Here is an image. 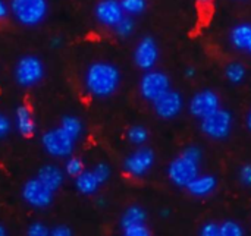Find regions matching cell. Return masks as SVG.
Masks as SVG:
<instances>
[{
	"instance_id": "obj_14",
	"label": "cell",
	"mask_w": 251,
	"mask_h": 236,
	"mask_svg": "<svg viewBox=\"0 0 251 236\" xmlns=\"http://www.w3.org/2000/svg\"><path fill=\"white\" fill-rule=\"evenodd\" d=\"M35 178L40 179L49 189L56 192L65 182V170H62L56 165H44L38 169Z\"/></svg>"
},
{
	"instance_id": "obj_8",
	"label": "cell",
	"mask_w": 251,
	"mask_h": 236,
	"mask_svg": "<svg viewBox=\"0 0 251 236\" xmlns=\"http://www.w3.org/2000/svg\"><path fill=\"white\" fill-rule=\"evenodd\" d=\"M156 160V154L150 147L140 145L135 151H132L129 156L124 160V170L132 178H143L150 172Z\"/></svg>"
},
{
	"instance_id": "obj_22",
	"label": "cell",
	"mask_w": 251,
	"mask_h": 236,
	"mask_svg": "<svg viewBox=\"0 0 251 236\" xmlns=\"http://www.w3.org/2000/svg\"><path fill=\"white\" fill-rule=\"evenodd\" d=\"M112 29H113V32H115L116 37H119V38H128L135 31V21H134L132 16L125 15Z\"/></svg>"
},
{
	"instance_id": "obj_21",
	"label": "cell",
	"mask_w": 251,
	"mask_h": 236,
	"mask_svg": "<svg viewBox=\"0 0 251 236\" xmlns=\"http://www.w3.org/2000/svg\"><path fill=\"white\" fill-rule=\"evenodd\" d=\"M246 75H247L246 66L240 62L228 63L225 68V78L228 79L229 84H234V85L241 84L246 79Z\"/></svg>"
},
{
	"instance_id": "obj_10",
	"label": "cell",
	"mask_w": 251,
	"mask_h": 236,
	"mask_svg": "<svg viewBox=\"0 0 251 236\" xmlns=\"http://www.w3.org/2000/svg\"><path fill=\"white\" fill-rule=\"evenodd\" d=\"M134 63L141 71H150L159 60V46L151 35L143 37L134 50Z\"/></svg>"
},
{
	"instance_id": "obj_42",
	"label": "cell",
	"mask_w": 251,
	"mask_h": 236,
	"mask_svg": "<svg viewBox=\"0 0 251 236\" xmlns=\"http://www.w3.org/2000/svg\"><path fill=\"white\" fill-rule=\"evenodd\" d=\"M247 53H249V54H251V43H250V47H249V50H247Z\"/></svg>"
},
{
	"instance_id": "obj_18",
	"label": "cell",
	"mask_w": 251,
	"mask_h": 236,
	"mask_svg": "<svg viewBox=\"0 0 251 236\" xmlns=\"http://www.w3.org/2000/svg\"><path fill=\"white\" fill-rule=\"evenodd\" d=\"M101 185L96 179L93 170H82L78 176H75V188L82 195H96Z\"/></svg>"
},
{
	"instance_id": "obj_11",
	"label": "cell",
	"mask_w": 251,
	"mask_h": 236,
	"mask_svg": "<svg viewBox=\"0 0 251 236\" xmlns=\"http://www.w3.org/2000/svg\"><path fill=\"white\" fill-rule=\"evenodd\" d=\"M151 104H153L156 115L160 119L171 120V119H175L182 112L184 98H182L181 93L169 88L165 94H162L159 98H156Z\"/></svg>"
},
{
	"instance_id": "obj_20",
	"label": "cell",
	"mask_w": 251,
	"mask_h": 236,
	"mask_svg": "<svg viewBox=\"0 0 251 236\" xmlns=\"http://www.w3.org/2000/svg\"><path fill=\"white\" fill-rule=\"evenodd\" d=\"M71 138H74L75 141H78L81 138V135L84 134V123L79 118L74 116V115H66L60 119V125H59Z\"/></svg>"
},
{
	"instance_id": "obj_34",
	"label": "cell",
	"mask_w": 251,
	"mask_h": 236,
	"mask_svg": "<svg viewBox=\"0 0 251 236\" xmlns=\"http://www.w3.org/2000/svg\"><path fill=\"white\" fill-rule=\"evenodd\" d=\"M72 229L68 225H59L54 226L53 229H50V235L51 236H72Z\"/></svg>"
},
{
	"instance_id": "obj_43",
	"label": "cell",
	"mask_w": 251,
	"mask_h": 236,
	"mask_svg": "<svg viewBox=\"0 0 251 236\" xmlns=\"http://www.w3.org/2000/svg\"><path fill=\"white\" fill-rule=\"evenodd\" d=\"M199 1H203V3H206V1H209V0H199Z\"/></svg>"
},
{
	"instance_id": "obj_30",
	"label": "cell",
	"mask_w": 251,
	"mask_h": 236,
	"mask_svg": "<svg viewBox=\"0 0 251 236\" xmlns=\"http://www.w3.org/2000/svg\"><path fill=\"white\" fill-rule=\"evenodd\" d=\"M181 154H182L184 157H187V159L196 162V163H200L201 159H203V151H201V148L197 147V145H188V147H185V148L182 150Z\"/></svg>"
},
{
	"instance_id": "obj_39",
	"label": "cell",
	"mask_w": 251,
	"mask_h": 236,
	"mask_svg": "<svg viewBox=\"0 0 251 236\" xmlns=\"http://www.w3.org/2000/svg\"><path fill=\"white\" fill-rule=\"evenodd\" d=\"M160 216H162L163 219L169 217V216H171V210H169V209H163V210L160 212Z\"/></svg>"
},
{
	"instance_id": "obj_2",
	"label": "cell",
	"mask_w": 251,
	"mask_h": 236,
	"mask_svg": "<svg viewBox=\"0 0 251 236\" xmlns=\"http://www.w3.org/2000/svg\"><path fill=\"white\" fill-rule=\"evenodd\" d=\"M9 7L15 21L26 28L43 24L49 15V0H10Z\"/></svg>"
},
{
	"instance_id": "obj_40",
	"label": "cell",
	"mask_w": 251,
	"mask_h": 236,
	"mask_svg": "<svg viewBox=\"0 0 251 236\" xmlns=\"http://www.w3.org/2000/svg\"><path fill=\"white\" fill-rule=\"evenodd\" d=\"M246 123H247V128H249V131H250V132H251V110H250V112H249V115H247Z\"/></svg>"
},
{
	"instance_id": "obj_41",
	"label": "cell",
	"mask_w": 251,
	"mask_h": 236,
	"mask_svg": "<svg viewBox=\"0 0 251 236\" xmlns=\"http://www.w3.org/2000/svg\"><path fill=\"white\" fill-rule=\"evenodd\" d=\"M6 235V228L3 225H0V236Z\"/></svg>"
},
{
	"instance_id": "obj_25",
	"label": "cell",
	"mask_w": 251,
	"mask_h": 236,
	"mask_svg": "<svg viewBox=\"0 0 251 236\" xmlns=\"http://www.w3.org/2000/svg\"><path fill=\"white\" fill-rule=\"evenodd\" d=\"M65 175L71 176V178H75L78 176L82 170H84V163L79 157H74V156H69L65 162Z\"/></svg>"
},
{
	"instance_id": "obj_37",
	"label": "cell",
	"mask_w": 251,
	"mask_h": 236,
	"mask_svg": "<svg viewBox=\"0 0 251 236\" xmlns=\"http://www.w3.org/2000/svg\"><path fill=\"white\" fill-rule=\"evenodd\" d=\"M194 76H196V68L187 66L185 68V78H194Z\"/></svg>"
},
{
	"instance_id": "obj_6",
	"label": "cell",
	"mask_w": 251,
	"mask_h": 236,
	"mask_svg": "<svg viewBox=\"0 0 251 236\" xmlns=\"http://www.w3.org/2000/svg\"><path fill=\"white\" fill-rule=\"evenodd\" d=\"M21 197L26 206L35 210H46L51 206L54 192L49 189L40 179H28L21 189Z\"/></svg>"
},
{
	"instance_id": "obj_9",
	"label": "cell",
	"mask_w": 251,
	"mask_h": 236,
	"mask_svg": "<svg viewBox=\"0 0 251 236\" xmlns=\"http://www.w3.org/2000/svg\"><path fill=\"white\" fill-rule=\"evenodd\" d=\"M199 165L200 163H196L179 154L169 163L168 178L174 185L179 188H185L199 175Z\"/></svg>"
},
{
	"instance_id": "obj_27",
	"label": "cell",
	"mask_w": 251,
	"mask_h": 236,
	"mask_svg": "<svg viewBox=\"0 0 251 236\" xmlns=\"http://www.w3.org/2000/svg\"><path fill=\"white\" fill-rule=\"evenodd\" d=\"M244 229L234 220H226L221 225V236H243Z\"/></svg>"
},
{
	"instance_id": "obj_3",
	"label": "cell",
	"mask_w": 251,
	"mask_h": 236,
	"mask_svg": "<svg viewBox=\"0 0 251 236\" xmlns=\"http://www.w3.org/2000/svg\"><path fill=\"white\" fill-rule=\"evenodd\" d=\"M46 76L44 62L35 54L22 56L13 69V78L16 84L22 88H32L38 85Z\"/></svg>"
},
{
	"instance_id": "obj_23",
	"label": "cell",
	"mask_w": 251,
	"mask_h": 236,
	"mask_svg": "<svg viewBox=\"0 0 251 236\" xmlns=\"http://www.w3.org/2000/svg\"><path fill=\"white\" fill-rule=\"evenodd\" d=\"M126 138L131 144L134 145H144L149 140V131L146 126L143 125H132L128 131H126Z\"/></svg>"
},
{
	"instance_id": "obj_5",
	"label": "cell",
	"mask_w": 251,
	"mask_h": 236,
	"mask_svg": "<svg viewBox=\"0 0 251 236\" xmlns=\"http://www.w3.org/2000/svg\"><path fill=\"white\" fill-rule=\"evenodd\" d=\"M234 125L232 113L225 109H218L206 118L200 119L201 132L212 140H225L231 135Z\"/></svg>"
},
{
	"instance_id": "obj_4",
	"label": "cell",
	"mask_w": 251,
	"mask_h": 236,
	"mask_svg": "<svg viewBox=\"0 0 251 236\" xmlns=\"http://www.w3.org/2000/svg\"><path fill=\"white\" fill-rule=\"evenodd\" d=\"M75 140L71 138L60 126H54L41 135L43 150L54 159H68L74 154Z\"/></svg>"
},
{
	"instance_id": "obj_36",
	"label": "cell",
	"mask_w": 251,
	"mask_h": 236,
	"mask_svg": "<svg viewBox=\"0 0 251 236\" xmlns=\"http://www.w3.org/2000/svg\"><path fill=\"white\" fill-rule=\"evenodd\" d=\"M62 43H63V40L59 35H56V37H53L50 40V47L51 48H59V47H62Z\"/></svg>"
},
{
	"instance_id": "obj_32",
	"label": "cell",
	"mask_w": 251,
	"mask_h": 236,
	"mask_svg": "<svg viewBox=\"0 0 251 236\" xmlns=\"http://www.w3.org/2000/svg\"><path fill=\"white\" fill-rule=\"evenodd\" d=\"M200 235L201 236H221V225L215 223V222H209L206 225L201 226L200 229Z\"/></svg>"
},
{
	"instance_id": "obj_16",
	"label": "cell",
	"mask_w": 251,
	"mask_h": 236,
	"mask_svg": "<svg viewBox=\"0 0 251 236\" xmlns=\"http://www.w3.org/2000/svg\"><path fill=\"white\" fill-rule=\"evenodd\" d=\"M15 128L25 138H29L35 134V122L32 119L31 110L26 106H18L16 107V110H15Z\"/></svg>"
},
{
	"instance_id": "obj_1",
	"label": "cell",
	"mask_w": 251,
	"mask_h": 236,
	"mask_svg": "<svg viewBox=\"0 0 251 236\" xmlns=\"http://www.w3.org/2000/svg\"><path fill=\"white\" fill-rule=\"evenodd\" d=\"M122 75L110 62H93L84 72V88L94 98H109L121 87Z\"/></svg>"
},
{
	"instance_id": "obj_13",
	"label": "cell",
	"mask_w": 251,
	"mask_h": 236,
	"mask_svg": "<svg viewBox=\"0 0 251 236\" xmlns=\"http://www.w3.org/2000/svg\"><path fill=\"white\" fill-rule=\"evenodd\" d=\"M124 16L125 12L119 0H100L94 6V18L103 26L113 28Z\"/></svg>"
},
{
	"instance_id": "obj_26",
	"label": "cell",
	"mask_w": 251,
	"mask_h": 236,
	"mask_svg": "<svg viewBox=\"0 0 251 236\" xmlns=\"http://www.w3.org/2000/svg\"><path fill=\"white\" fill-rule=\"evenodd\" d=\"M93 173H94L96 179L99 181V184L103 185V184H106V182L110 179V176H112V169H110V166H109L107 163L100 162V163H97V165L94 166Z\"/></svg>"
},
{
	"instance_id": "obj_17",
	"label": "cell",
	"mask_w": 251,
	"mask_h": 236,
	"mask_svg": "<svg viewBox=\"0 0 251 236\" xmlns=\"http://www.w3.org/2000/svg\"><path fill=\"white\" fill-rule=\"evenodd\" d=\"M229 41L232 47H235L240 51L247 53L251 43V24H238L235 25L229 32Z\"/></svg>"
},
{
	"instance_id": "obj_24",
	"label": "cell",
	"mask_w": 251,
	"mask_h": 236,
	"mask_svg": "<svg viewBox=\"0 0 251 236\" xmlns=\"http://www.w3.org/2000/svg\"><path fill=\"white\" fill-rule=\"evenodd\" d=\"M125 15L137 16L147 9V0H119Z\"/></svg>"
},
{
	"instance_id": "obj_15",
	"label": "cell",
	"mask_w": 251,
	"mask_h": 236,
	"mask_svg": "<svg viewBox=\"0 0 251 236\" xmlns=\"http://www.w3.org/2000/svg\"><path fill=\"white\" fill-rule=\"evenodd\" d=\"M218 188V179L213 175H197L185 189L194 197H207Z\"/></svg>"
},
{
	"instance_id": "obj_31",
	"label": "cell",
	"mask_w": 251,
	"mask_h": 236,
	"mask_svg": "<svg viewBox=\"0 0 251 236\" xmlns=\"http://www.w3.org/2000/svg\"><path fill=\"white\" fill-rule=\"evenodd\" d=\"M238 179L240 182L247 187V188H251V163H246L240 167L238 170Z\"/></svg>"
},
{
	"instance_id": "obj_29",
	"label": "cell",
	"mask_w": 251,
	"mask_h": 236,
	"mask_svg": "<svg viewBox=\"0 0 251 236\" xmlns=\"http://www.w3.org/2000/svg\"><path fill=\"white\" fill-rule=\"evenodd\" d=\"M26 235L28 236H49L50 235V229L41 223V222H34L28 226L26 229Z\"/></svg>"
},
{
	"instance_id": "obj_7",
	"label": "cell",
	"mask_w": 251,
	"mask_h": 236,
	"mask_svg": "<svg viewBox=\"0 0 251 236\" xmlns=\"http://www.w3.org/2000/svg\"><path fill=\"white\" fill-rule=\"evenodd\" d=\"M169 88H171L169 76L165 72L154 71V69L146 71V73L141 76L140 84H138L141 97L150 103H153L156 98H159L162 94H165Z\"/></svg>"
},
{
	"instance_id": "obj_35",
	"label": "cell",
	"mask_w": 251,
	"mask_h": 236,
	"mask_svg": "<svg viewBox=\"0 0 251 236\" xmlns=\"http://www.w3.org/2000/svg\"><path fill=\"white\" fill-rule=\"evenodd\" d=\"M10 13V7L4 0H0V21L6 19Z\"/></svg>"
},
{
	"instance_id": "obj_19",
	"label": "cell",
	"mask_w": 251,
	"mask_h": 236,
	"mask_svg": "<svg viewBox=\"0 0 251 236\" xmlns=\"http://www.w3.org/2000/svg\"><path fill=\"white\" fill-rule=\"evenodd\" d=\"M146 222H147L146 210L141 206L134 204V206H129V207L125 209V212L121 216L119 226H121V229H125L128 226L138 225V223H146Z\"/></svg>"
},
{
	"instance_id": "obj_28",
	"label": "cell",
	"mask_w": 251,
	"mask_h": 236,
	"mask_svg": "<svg viewBox=\"0 0 251 236\" xmlns=\"http://www.w3.org/2000/svg\"><path fill=\"white\" fill-rule=\"evenodd\" d=\"M122 234L125 236H150L151 232L149 229V226L146 223H138V225H132L128 226L125 229H122Z\"/></svg>"
},
{
	"instance_id": "obj_33",
	"label": "cell",
	"mask_w": 251,
	"mask_h": 236,
	"mask_svg": "<svg viewBox=\"0 0 251 236\" xmlns=\"http://www.w3.org/2000/svg\"><path fill=\"white\" fill-rule=\"evenodd\" d=\"M12 131V122L10 119L3 113L0 112V140H4Z\"/></svg>"
},
{
	"instance_id": "obj_12",
	"label": "cell",
	"mask_w": 251,
	"mask_h": 236,
	"mask_svg": "<svg viewBox=\"0 0 251 236\" xmlns=\"http://www.w3.org/2000/svg\"><path fill=\"white\" fill-rule=\"evenodd\" d=\"M219 107H221L219 95L213 90H209V88L196 93L193 95V98L190 100V104H188L190 113L196 119H203L207 115L218 110Z\"/></svg>"
},
{
	"instance_id": "obj_38",
	"label": "cell",
	"mask_w": 251,
	"mask_h": 236,
	"mask_svg": "<svg viewBox=\"0 0 251 236\" xmlns=\"http://www.w3.org/2000/svg\"><path fill=\"white\" fill-rule=\"evenodd\" d=\"M96 204H97V207H100V209H101V207H106V204H107V203H106V200H104L103 197H97Z\"/></svg>"
}]
</instances>
